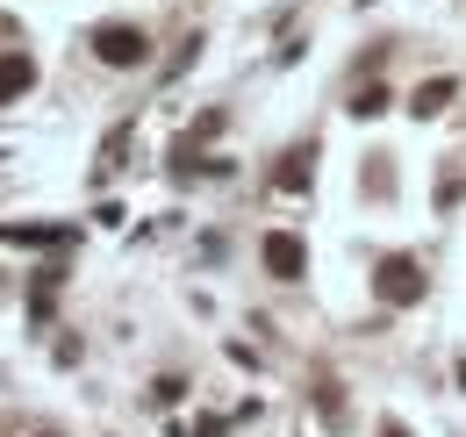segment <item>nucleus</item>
<instances>
[{
    "mask_svg": "<svg viewBox=\"0 0 466 437\" xmlns=\"http://www.w3.org/2000/svg\"><path fill=\"white\" fill-rule=\"evenodd\" d=\"M94 57H101V65H116V72H129V65H144V57H151V36H144V29H129V22H101V29H94Z\"/></svg>",
    "mask_w": 466,
    "mask_h": 437,
    "instance_id": "obj_1",
    "label": "nucleus"
},
{
    "mask_svg": "<svg viewBox=\"0 0 466 437\" xmlns=\"http://www.w3.org/2000/svg\"><path fill=\"white\" fill-rule=\"evenodd\" d=\"M373 287H380V301H388V309H409V301H423V273H416V259H380Z\"/></svg>",
    "mask_w": 466,
    "mask_h": 437,
    "instance_id": "obj_2",
    "label": "nucleus"
},
{
    "mask_svg": "<svg viewBox=\"0 0 466 437\" xmlns=\"http://www.w3.org/2000/svg\"><path fill=\"white\" fill-rule=\"evenodd\" d=\"M301 266H309V251H301V237H288V229H273V237H266V273H273V279H301Z\"/></svg>",
    "mask_w": 466,
    "mask_h": 437,
    "instance_id": "obj_3",
    "label": "nucleus"
},
{
    "mask_svg": "<svg viewBox=\"0 0 466 437\" xmlns=\"http://www.w3.org/2000/svg\"><path fill=\"white\" fill-rule=\"evenodd\" d=\"M29 86H36V65H29L22 51H7V57H0V108H7V101H22Z\"/></svg>",
    "mask_w": 466,
    "mask_h": 437,
    "instance_id": "obj_4",
    "label": "nucleus"
},
{
    "mask_svg": "<svg viewBox=\"0 0 466 437\" xmlns=\"http://www.w3.org/2000/svg\"><path fill=\"white\" fill-rule=\"evenodd\" d=\"M452 94H460V86H452V79H423V86H416V101H409V108H416V115H438V108H445V101H452Z\"/></svg>",
    "mask_w": 466,
    "mask_h": 437,
    "instance_id": "obj_5",
    "label": "nucleus"
},
{
    "mask_svg": "<svg viewBox=\"0 0 466 437\" xmlns=\"http://www.w3.org/2000/svg\"><path fill=\"white\" fill-rule=\"evenodd\" d=\"M309 158H316V151H288V165H280V187H309Z\"/></svg>",
    "mask_w": 466,
    "mask_h": 437,
    "instance_id": "obj_6",
    "label": "nucleus"
},
{
    "mask_svg": "<svg viewBox=\"0 0 466 437\" xmlns=\"http://www.w3.org/2000/svg\"><path fill=\"white\" fill-rule=\"evenodd\" d=\"M380 108H388V94H380V86H366V94L351 101V115H380Z\"/></svg>",
    "mask_w": 466,
    "mask_h": 437,
    "instance_id": "obj_7",
    "label": "nucleus"
},
{
    "mask_svg": "<svg viewBox=\"0 0 466 437\" xmlns=\"http://www.w3.org/2000/svg\"><path fill=\"white\" fill-rule=\"evenodd\" d=\"M380 437H409V431H402V423H380Z\"/></svg>",
    "mask_w": 466,
    "mask_h": 437,
    "instance_id": "obj_8",
    "label": "nucleus"
}]
</instances>
